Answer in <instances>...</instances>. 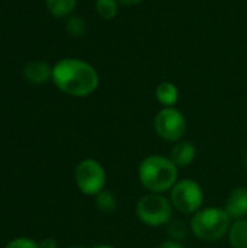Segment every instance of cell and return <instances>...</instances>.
Wrapping results in <instances>:
<instances>
[{
	"label": "cell",
	"instance_id": "1",
	"mask_svg": "<svg viewBox=\"0 0 247 248\" xmlns=\"http://www.w3.org/2000/svg\"><path fill=\"white\" fill-rule=\"evenodd\" d=\"M52 81L66 94L86 97L98 89L99 76L89 62L77 58H64L52 67Z\"/></svg>",
	"mask_w": 247,
	"mask_h": 248
},
{
	"label": "cell",
	"instance_id": "2",
	"mask_svg": "<svg viewBox=\"0 0 247 248\" xmlns=\"http://www.w3.org/2000/svg\"><path fill=\"white\" fill-rule=\"evenodd\" d=\"M178 167L170 158L154 154L146 157L138 166V180L150 193H165L178 183Z\"/></svg>",
	"mask_w": 247,
	"mask_h": 248
},
{
	"label": "cell",
	"instance_id": "3",
	"mask_svg": "<svg viewBox=\"0 0 247 248\" xmlns=\"http://www.w3.org/2000/svg\"><path fill=\"white\" fill-rule=\"evenodd\" d=\"M233 219L221 208H205L199 209L192 215L189 227L191 232L201 241L214 243L229 234Z\"/></svg>",
	"mask_w": 247,
	"mask_h": 248
},
{
	"label": "cell",
	"instance_id": "4",
	"mask_svg": "<svg viewBox=\"0 0 247 248\" xmlns=\"http://www.w3.org/2000/svg\"><path fill=\"white\" fill-rule=\"evenodd\" d=\"M173 205L163 193H148L135 205L137 218L147 227L167 225L173 217Z\"/></svg>",
	"mask_w": 247,
	"mask_h": 248
},
{
	"label": "cell",
	"instance_id": "5",
	"mask_svg": "<svg viewBox=\"0 0 247 248\" xmlns=\"http://www.w3.org/2000/svg\"><path fill=\"white\" fill-rule=\"evenodd\" d=\"M170 202L173 208L185 215L197 214L204 203V192L199 183L191 179L178 180L170 189Z\"/></svg>",
	"mask_w": 247,
	"mask_h": 248
},
{
	"label": "cell",
	"instance_id": "6",
	"mask_svg": "<svg viewBox=\"0 0 247 248\" xmlns=\"http://www.w3.org/2000/svg\"><path fill=\"white\" fill-rule=\"evenodd\" d=\"M74 180L76 186L82 193L87 196H96L105 189L106 171L99 161L93 158H86L77 164L74 171Z\"/></svg>",
	"mask_w": 247,
	"mask_h": 248
},
{
	"label": "cell",
	"instance_id": "7",
	"mask_svg": "<svg viewBox=\"0 0 247 248\" xmlns=\"http://www.w3.org/2000/svg\"><path fill=\"white\" fill-rule=\"evenodd\" d=\"M154 129L156 134L169 142H179L188 129L186 119L181 110L173 108H163L157 112L154 118Z\"/></svg>",
	"mask_w": 247,
	"mask_h": 248
},
{
	"label": "cell",
	"instance_id": "8",
	"mask_svg": "<svg viewBox=\"0 0 247 248\" xmlns=\"http://www.w3.org/2000/svg\"><path fill=\"white\" fill-rule=\"evenodd\" d=\"M226 212L230 215L233 221L245 219L247 217V189L237 187L234 189L226 202Z\"/></svg>",
	"mask_w": 247,
	"mask_h": 248
},
{
	"label": "cell",
	"instance_id": "9",
	"mask_svg": "<svg viewBox=\"0 0 247 248\" xmlns=\"http://www.w3.org/2000/svg\"><path fill=\"white\" fill-rule=\"evenodd\" d=\"M23 76L29 83L44 84L48 80H52V67H49L45 61H31L23 68Z\"/></svg>",
	"mask_w": 247,
	"mask_h": 248
},
{
	"label": "cell",
	"instance_id": "10",
	"mask_svg": "<svg viewBox=\"0 0 247 248\" xmlns=\"http://www.w3.org/2000/svg\"><path fill=\"white\" fill-rule=\"evenodd\" d=\"M195 157H197V147L192 142L179 141L172 147L169 158L179 169V167H188L189 164H192Z\"/></svg>",
	"mask_w": 247,
	"mask_h": 248
},
{
	"label": "cell",
	"instance_id": "11",
	"mask_svg": "<svg viewBox=\"0 0 247 248\" xmlns=\"http://www.w3.org/2000/svg\"><path fill=\"white\" fill-rule=\"evenodd\" d=\"M156 99L163 108H173L179 100V89L172 81H162L156 87Z\"/></svg>",
	"mask_w": 247,
	"mask_h": 248
},
{
	"label": "cell",
	"instance_id": "12",
	"mask_svg": "<svg viewBox=\"0 0 247 248\" xmlns=\"http://www.w3.org/2000/svg\"><path fill=\"white\" fill-rule=\"evenodd\" d=\"M229 243L231 248H247V219H237L231 222L229 230Z\"/></svg>",
	"mask_w": 247,
	"mask_h": 248
},
{
	"label": "cell",
	"instance_id": "13",
	"mask_svg": "<svg viewBox=\"0 0 247 248\" xmlns=\"http://www.w3.org/2000/svg\"><path fill=\"white\" fill-rule=\"evenodd\" d=\"M48 12L55 17H66L76 9V0H45Z\"/></svg>",
	"mask_w": 247,
	"mask_h": 248
},
{
	"label": "cell",
	"instance_id": "14",
	"mask_svg": "<svg viewBox=\"0 0 247 248\" xmlns=\"http://www.w3.org/2000/svg\"><path fill=\"white\" fill-rule=\"evenodd\" d=\"M95 202H96L98 209L103 214H112L118 208V201H116L115 195L105 189L95 196Z\"/></svg>",
	"mask_w": 247,
	"mask_h": 248
},
{
	"label": "cell",
	"instance_id": "15",
	"mask_svg": "<svg viewBox=\"0 0 247 248\" xmlns=\"http://www.w3.org/2000/svg\"><path fill=\"white\" fill-rule=\"evenodd\" d=\"M189 231H191V227L181 219H172L167 224V234L172 241H176V243L183 241L188 237Z\"/></svg>",
	"mask_w": 247,
	"mask_h": 248
},
{
	"label": "cell",
	"instance_id": "16",
	"mask_svg": "<svg viewBox=\"0 0 247 248\" xmlns=\"http://www.w3.org/2000/svg\"><path fill=\"white\" fill-rule=\"evenodd\" d=\"M95 9L102 19L111 20L118 13V0H96Z\"/></svg>",
	"mask_w": 247,
	"mask_h": 248
},
{
	"label": "cell",
	"instance_id": "17",
	"mask_svg": "<svg viewBox=\"0 0 247 248\" xmlns=\"http://www.w3.org/2000/svg\"><path fill=\"white\" fill-rule=\"evenodd\" d=\"M66 31L71 36H83L86 33V22L79 16H70L66 22Z\"/></svg>",
	"mask_w": 247,
	"mask_h": 248
},
{
	"label": "cell",
	"instance_id": "18",
	"mask_svg": "<svg viewBox=\"0 0 247 248\" xmlns=\"http://www.w3.org/2000/svg\"><path fill=\"white\" fill-rule=\"evenodd\" d=\"M4 248H39L38 247V243L28 238V237H19V238H15L12 240L7 246Z\"/></svg>",
	"mask_w": 247,
	"mask_h": 248
},
{
	"label": "cell",
	"instance_id": "19",
	"mask_svg": "<svg viewBox=\"0 0 247 248\" xmlns=\"http://www.w3.org/2000/svg\"><path fill=\"white\" fill-rule=\"evenodd\" d=\"M38 247L39 248H57V241L54 238H44L38 243Z\"/></svg>",
	"mask_w": 247,
	"mask_h": 248
},
{
	"label": "cell",
	"instance_id": "20",
	"mask_svg": "<svg viewBox=\"0 0 247 248\" xmlns=\"http://www.w3.org/2000/svg\"><path fill=\"white\" fill-rule=\"evenodd\" d=\"M157 248H185L181 243H176V241H172V240H169V241H165V243H162L160 246Z\"/></svg>",
	"mask_w": 247,
	"mask_h": 248
},
{
	"label": "cell",
	"instance_id": "21",
	"mask_svg": "<svg viewBox=\"0 0 247 248\" xmlns=\"http://www.w3.org/2000/svg\"><path fill=\"white\" fill-rule=\"evenodd\" d=\"M143 0H118V3L121 4H125V6H135L138 3H141Z\"/></svg>",
	"mask_w": 247,
	"mask_h": 248
},
{
	"label": "cell",
	"instance_id": "22",
	"mask_svg": "<svg viewBox=\"0 0 247 248\" xmlns=\"http://www.w3.org/2000/svg\"><path fill=\"white\" fill-rule=\"evenodd\" d=\"M92 248H115V247H112V246H106V244H102V246H95V247H92Z\"/></svg>",
	"mask_w": 247,
	"mask_h": 248
},
{
	"label": "cell",
	"instance_id": "23",
	"mask_svg": "<svg viewBox=\"0 0 247 248\" xmlns=\"http://www.w3.org/2000/svg\"><path fill=\"white\" fill-rule=\"evenodd\" d=\"M245 164H246V169H247V154H246V158H245Z\"/></svg>",
	"mask_w": 247,
	"mask_h": 248
},
{
	"label": "cell",
	"instance_id": "24",
	"mask_svg": "<svg viewBox=\"0 0 247 248\" xmlns=\"http://www.w3.org/2000/svg\"><path fill=\"white\" fill-rule=\"evenodd\" d=\"M68 248H82V247H77V246H73V247H68Z\"/></svg>",
	"mask_w": 247,
	"mask_h": 248
}]
</instances>
